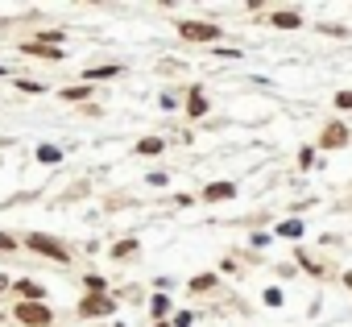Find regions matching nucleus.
<instances>
[{"label":"nucleus","mask_w":352,"mask_h":327,"mask_svg":"<svg viewBox=\"0 0 352 327\" xmlns=\"http://www.w3.org/2000/svg\"><path fill=\"white\" fill-rule=\"evenodd\" d=\"M13 319L25 323V327H50V323H54V311H50L46 302H17Z\"/></svg>","instance_id":"f03ea898"},{"label":"nucleus","mask_w":352,"mask_h":327,"mask_svg":"<svg viewBox=\"0 0 352 327\" xmlns=\"http://www.w3.org/2000/svg\"><path fill=\"white\" fill-rule=\"evenodd\" d=\"M336 108H344V112H352V91H336Z\"/></svg>","instance_id":"393cba45"},{"label":"nucleus","mask_w":352,"mask_h":327,"mask_svg":"<svg viewBox=\"0 0 352 327\" xmlns=\"http://www.w3.org/2000/svg\"><path fill=\"white\" fill-rule=\"evenodd\" d=\"M0 249H17V236H9V232H0Z\"/></svg>","instance_id":"bb28decb"},{"label":"nucleus","mask_w":352,"mask_h":327,"mask_svg":"<svg viewBox=\"0 0 352 327\" xmlns=\"http://www.w3.org/2000/svg\"><path fill=\"white\" fill-rule=\"evenodd\" d=\"M149 311H153V315H166V311H170V298H166V294H153Z\"/></svg>","instance_id":"4be33fe9"},{"label":"nucleus","mask_w":352,"mask_h":327,"mask_svg":"<svg viewBox=\"0 0 352 327\" xmlns=\"http://www.w3.org/2000/svg\"><path fill=\"white\" fill-rule=\"evenodd\" d=\"M232 195H236L232 183H212V187H204V199H208V203H216V199H232Z\"/></svg>","instance_id":"9b49d317"},{"label":"nucleus","mask_w":352,"mask_h":327,"mask_svg":"<svg viewBox=\"0 0 352 327\" xmlns=\"http://www.w3.org/2000/svg\"><path fill=\"white\" fill-rule=\"evenodd\" d=\"M282 302H286V294H282L278 286H270V290H265V306H282Z\"/></svg>","instance_id":"412c9836"},{"label":"nucleus","mask_w":352,"mask_h":327,"mask_svg":"<svg viewBox=\"0 0 352 327\" xmlns=\"http://www.w3.org/2000/svg\"><path fill=\"white\" fill-rule=\"evenodd\" d=\"M38 161H42V166H58V161H63V149H58V145H38Z\"/></svg>","instance_id":"2eb2a0df"},{"label":"nucleus","mask_w":352,"mask_h":327,"mask_svg":"<svg viewBox=\"0 0 352 327\" xmlns=\"http://www.w3.org/2000/svg\"><path fill=\"white\" fill-rule=\"evenodd\" d=\"M116 75H120V67H116V63H104V67L83 71V83H96V79H116Z\"/></svg>","instance_id":"9d476101"},{"label":"nucleus","mask_w":352,"mask_h":327,"mask_svg":"<svg viewBox=\"0 0 352 327\" xmlns=\"http://www.w3.org/2000/svg\"><path fill=\"white\" fill-rule=\"evenodd\" d=\"M311 166H315V149L302 145V149H298V170H311Z\"/></svg>","instance_id":"6ab92c4d"},{"label":"nucleus","mask_w":352,"mask_h":327,"mask_svg":"<svg viewBox=\"0 0 352 327\" xmlns=\"http://www.w3.org/2000/svg\"><path fill=\"white\" fill-rule=\"evenodd\" d=\"M0 25H5V21H0Z\"/></svg>","instance_id":"c756f323"},{"label":"nucleus","mask_w":352,"mask_h":327,"mask_svg":"<svg viewBox=\"0 0 352 327\" xmlns=\"http://www.w3.org/2000/svg\"><path fill=\"white\" fill-rule=\"evenodd\" d=\"M162 149H166V141H162V137H141L133 153H141V157H153V153H162Z\"/></svg>","instance_id":"f8f14e48"},{"label":"nucleus","mask_w":352,"mask_h":327,"mask_svg":"<svg viewBox=\"0 0 352 327\" xmlns=\"http://www.w3.org/2000/svg\"><path fill=\"white\" fill-rule=\"evenodd\" d=\"M294 257H298V265H302V269H307V273H319V261H311V257H307V253H302V249H298V253H294Z\"/></svg>","instance_id":"b1692460"},{"label":"nucleus","mask_w":352,"mask_h":327,"mask_svg":"<svg viewBox=\"0 0 352 327\" xmlns=\"http://www.w3.org/2000/svg\"><path fill=\"white\" fill-rule=\"evenodd\" d=\"M183 42H216L220 38V25L216 21H174Z\"/></svg>","instance_id":"7ed1b4c3"},{"label":"nucleus","mask_w":352,"mask_h":327,"mask_svg":"<svg viewBox=\"0 0 352 327\" xmlns=\"http://www.w3.org/2000/svg\"><path fill=\"white\" fill-rule=\"evenodd\" d=\"M21 54H34V58H46V63H63L67 54L58 50V46H42V42H30V46H21Z\"/></svg>","instance_id":"423d86ee"},{"label":"nucleus","mask_w":352,"mask_h":327,"mask_svg":"<svg viewBox=\"0 0 352 327\" xmlns=\"http://www.w3.org/2000/svg\"><path fill=\"white\" fill-rule=\"evenodd\" d=\"M270 21H274L278 30H298V25H302V17H298L294 9H278V13H274Z\"/></svg>","instance_id":"1a4fd4ad"},{"label":"nucleus","mask_w":352,"mask_h":327,"mask_svg":"<svg viewBox=\"0 0 352 327\" xmlns=\"http://www.w3.org/2000/svg\"><path fill=\"white\" fill-rule=\"evenodd\" d=\"M79 315L83 319H91V315H116V298H108V294H83L79 298Z\"/></svg>","instance_id":"20e7f679"},{"label":"nucleus","mask_w":352,"mask_h":327,"mask_svg":"<svg viewBox=\"0 0 352 327\" xmlns=\"http://www.w3.org/2000/svg\"><path fill=\"white\" fill-rule=\"evenodd\" d=\"M191 323H195V315H191V311H179V315L170 319V327H191Z\"/></svg>","instance_id":"5701e85b"},{"label":"nucleus","mask_w":352,"mask_h":327,"mask_svg":"<svg viewBox=\"0 0 352 327\" xmlns=\"http://www.w3.org/2000/svg\"><path fill=\"white\" fill-rule=\"evenodd\" d=\"M319 30H323V34H331V38H344V34H348L344 25H319Z\"/></svg>","instance_id":"a878e982"},{"label":"nucleus","mask_w":352,"mask_h":327,"mask_svg":"<svg viewBox=\"0 0 352 327\" xmlns=\"http://www.w3.org/2000/svg\"><path fill=\"white\" fill-rule=\"evenodd\" d=\"M340 145H348V124H344V120L327 124L323 137H319V149H340Z\"/></svg>","instance_id":"39448f33"},{"label":"nucleus","mask_w":352,"mask_h":327,"mask_svg":"<svg viewBox=\"0 0 352 327\" xmlns=\"http://www.w3.org/2000/svg\"><path fill=\"white\" fill-rule=\"evenodd\" d=\"M17 91H25V95H42V91H46V83H34V79H17Z\"/></svg>","instance_id":"a211bd4d"},{"label":"nucleus","mask_w":352,"mask_h":327,"mask_svg":"<svg viewBox=\"0 0 352 327\" xmlns=\"http://www.w3.org/2000/svg\"><path fill=\"white\" fill-rule=\"evenodd\" d=\"M187 116H191V120L208 116V95H204V87H191V95H187Z\"/></svg>","instance_id":"0eeeda50"},{"label":"nucleus","mask_w":352,"mask_h":327,"mask_svg":"<svg viewBox=\"0 0 352 327\" xmlns=\"http://www.w3.org/2000/svg\"><path fill=\"white\" fill-rule=\"evenodd\" d=\"M348 286H352V278H348Z\"/></svg>","instance_id":"c85d7f7f"},{"label":"nucleus","mask_w":352,"mask_h":327,"mask_svg":"<svg viewBox=\"0 0 352 327\" xmlns=\"http://www.w3.org/2000/svg\"><path fill=\"white\" fill-rule=\"evenodd\" d=\"M17 294H21V302H42V298H46V290H42L34 278H21V282H17Z\"/></svg>","instance_id":"6e6552de"},{"label":"nucleus","mask_w":352,"mask_h":327,"mask_svg":"<svg viewBox=\"0 0 352 327\" xmlns=\"http://www.w3.org/2000/svg\"><path fill=\"white\" fill-rule=\"evenodd\" d=\"M212 286H220V278H216V273H195V278H191V286H187V290H191V294H208V290H212Z\"/></svg>","instance_id":"ddd939ff"},{"label":"nucleus","mask_w":352,"mask_h":327,"mask_svg":"<svg viewBox=\"0 0 352 327\" xmlns=\"http://www.w3.org/2000/svg\"><path fill=\"white\" fill-rule=\"evenodd\" d=\"M87 95H91V87H83V83L79 87H63V100H87Z\"/></svg>","instance_id":"aec40b11"},{"label":"nucleus","mask_w":352,"mask_h":327,"mask_svg":"<svg viewBox=\"0 0 352 327\" xmlns=\"http://www.w3.org/2000/svg\"><path fill=\"white\" fill-rule=\"evenodd\" d=\"M278 236L298 240V236H302V220H286V224H278Z\"/></svg>","instance_id":"dca6fc26"},{"label":"nucleus","mask_w":352,"mask_h":327,"mask_svg":"<svg viewBox=\"0 0 352 327\" xmlns=\"http://www.w3.org/2000/svg\"><path fill=\"white\" fill-rule=\"evenodd\" d=\"M25 245H30L34 253H42V257L58 261V265H67V261H71L67 245H63V240H54V236H46V232H30V236H25Z\"/></svg>","instance_id":"f257e3e1"},{"label":"nucleus","mask_w":352,"mask_h":327,"mask_svg":"<svg viewBox=\"0 0 352 327\" xmlns=\"http://www.w3.org/2000/svg\"><path fill=\"white\" fill-rule=\"evenodd\" d=\"M137 253H141L137 240H116V245H112V257H116V261H129V257H137Z\"/></svg>","instance_id":"4468645a"},{"label":"nucleus","mask_w":352,"mask_h":327,"mask_svg":"<svg viewBox=\"0 0 352 327\" xmlns=\"http://www.w3.org/2000/svg\"><path fill=\"white\" fill-rule=\"evenodd\" d=\"M9 286H13V282H9V278H5V273H0V294H5V290H9Z\"/></svg>","instance_id":"cd10ccee"},{"label":"nucleus","mask_w":352,"mask_h":327,"mask_svg":"<svg viewBox=\"0 0 352 327\" xmlns=\"http://www.w3.org/2000/svg\"><path fill=\"white\" fill-rule=\"evenodd\" d=\"M83 290H87V294H104V290H108V282H104L100 273H87V278H83Z\"/></svg>","instance_id":"f3484780"}]
</instances>
